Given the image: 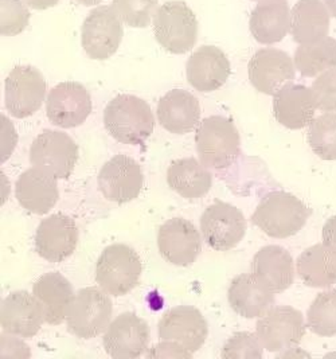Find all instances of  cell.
Segmentation results:
<instances>
[{
	"label": "cell",
	"mask_w": 336,
	"mask_h": 359,
	"mask_svg": "<svg viewBox=\"0 0 336 359\" xmlns=\"http://www.w3.org/2000/svg\"><path fill=\"white\" fill-rule=\"evenodd\" d=\"M104 126L117 142L142 146L154 133L155 117L145 100L132 95H120L107 105Z\"/></svg>",
	"instance_id": "cell-1"
},
{
	"label": "cell",
	"mask_w": 336,
	"mask_h": 359,
	"mask_svg": "<svg viewBox=\"0 0 336 359\" xmlns=\"http://www.w3.org/2000/svg\"><path fill=\"white\" fill-rule=\"evenodd\" d=\"M312 210L285 191H272L264 196L252 215V222L272 238H288L304 228Z\"/></svg>",
	"instance_id": "cell-2"
},
{
	"label": "cell",
	"mask_w": 336,
	"mask_h": 359,
	"mask_svg": "<svg viewBox=\"0 0 336 359\" xmlns=\"http://www.w3.org/2000/svg\"><path fill=\"white\" fill-rule=\"evenodd\" d=\"M195 144L201 163L208 168H227L240 156V133L224 116H210L199 123Z\"/></svg>",
	"instance_id": "cell-3"
},
{
	"label": "cell",
	"mask_w": 336,
	"mask_h": 359,
	"mask_svg": "<svg viewBox=\"0 0 336 359\" xmlns=\"http://www.w3.org/2000/svg\"><path fill=\"white\" fill-rule=\"evenodd\" d=\"M143 273L139 255L126 244L107 246L98 257L96 281L112 296H124L137 287Z\"/></svg>",
	"instance_id": "cell-4"
},
{
	"label": "cell",
	"mask_w": 336,
	"mask_h": 359,
	"mask_svg": "<svg viewBox=\"0 0 336 359\" xmlns=\"http://www.w3.org/2000/svg\"><path fill=\"white\" fill-rule=\"evenodd\" d=\"M111 297L97 287L82 288L74 294L66 315L67 331L81 339H92L111 325Z\"/></svg>",
	"instance_id": "cell-5"
},
{
	"label": "cell",
	"mask_w": 336,
	"mask_h": 359,
	"mask_svg": "<svg viewBox=\"0 0 336 359\" xmlns=\"http://www.w3.org/2000/svg\"><path fill=\"white\" fill-rule=\"evenodd\" d=\"M154 33L161 48L186 54L198 39V20L184 1H167L154 15Z\"/></svg>",
	"instance_id": "cell-6"
},
{
	"label": "cell",
	"mask_w": 336,
	"mask_h": 359,
	"mask_svg": "<svg viewBox=\"0 0 336 359\" xmlns=\"http://www.w3.org/2000/svg\"><path fill=\"white\" fill-rule=\"evenodd\" d=\"M158 332L161 342L179 348L190 359L208 339V322L195 307L177 306L163 315Z\"/></svg>",
	"instance_id": "cell-7"
},
{
	"label": "cell",
	"mask_w": 336,
	"mask_h": 359,
	"mask_svg": "<svg viewBox=\"0 0 336 359\" xmlns=\"http://www.w3.org/2000/svg\"><path fill=\"white\" fill-rule=\"evenodd\" d=\"M79 161V146L65 132L46 131L39 133L30 148L32 167L46 171L57 180L72 175Z\"/></svg>",
	"instance_id": "cell-8"
},
{
	"label": "cell",
	"mask_w": 336,
	"mask_h": 359,
	"mask_svg": "<svg viewBox=\"0 0 336 359\" xmlns=\"http://www.w3.org/2000/svg\"><path fill=\"white\" fill-rule=\"evenodd\" d=\"M48 83L42 73L30 65L15 66L6 79L4 102L15 118L38 112L46 98Z\"/></svg>",
	"instance_id": "cell-9"
},
{
	"label": "cell",
	"mask_w": 336,
	"mask_h": 359,
	"mask_svg": "<svg viewBox=\"0 0 336 359\" xmlns=\"http://www.w3.org/2000/svg\"><path fill=\"white\" fill-rule=\"evenodd\" d=\"M123 20L111 6H100L85 18L81 29V43L92 60H108L123 41Z\"/></svg>",
	"instance_id": "cell-10"
},
{
	"label": "cell",
	"mask_w": 336,
	"mask_h": 359,
	"mask_svg": "<svg viewBox=\"0 0 336 359\" xmlns=\"http://www.w3.org/2000/svg\"><path fill=\"white\" fill-rule=\"evenodd\" d=\"M307 325L303 313L290 306L273 307L256 325V334L264 348L271 353L296 347L304 338Z\"/></svg>",
	"instance_id": "cell-11"
},
{
	"label": "cell",
	"mask_w": 336,
	"mask_h": 359,
	"mask_svg": "<svg viewBox=\"0 0 336 359\" xmlns=\"http://www.w3.org/2000/svg\"><path fill=\"white\" fill-rule=\"evenodd\" d=\"M201 231L208 245L227 252L240 244L246 233V219L240 209L226 202H215L201 217Z\"/></svg>",
	"instance_id": "cell-12"
},
{
	"label": "cell",
	"mask_w": 336,
	"mask_h": 359,
	"mask_svg": "<svg viewBox=\"0 0 336 359\" xmlns=\"http://www.w3.org/2000/svg\"><path fill=\"white\" fill-rule=\"evenodd\" d=\"M97 184L108 201L127 203L142 193L145 177L142 167L135 159L127 155H116L102 165Z\"/></svg>",
	"instance_id": "cell-13"
},
{
	"label": "cell",
	"mask_w": 336,
	"mask_h": 359,
	"mask_svg": "<svg viewBox=\"0 0 336 359\" xmlns=\"http://www.w3.org/2000/svg\"><path fill=\"white\" fill-rule=\"evenodd\" d=\"M149 338V327L145 319L133 312H124L105 330L102 344L112 358L135 359L145 354Z\"/></svg>",
	"instance_id": "cell-14"
},
{
	"label": "cell",
	"mask_w": 336,
	"mask_h": 359,
	"mask_svg": "<svg viewBox=\"0 0 336 359\" xmlns=\"http://www.w3.org/2000/svg\"><path fill=\"white\" fill-rule=\"evenodd\" d=\"M92 112V98L79 82H61L54 86L46 100L48 120L61 128L81 126Z\"/></svg>",
	"instance_id": "cell-15"
},
{
	"label": "cell",
	"mask_w": 336,
	"mask_h": 359,
	"mask_svg": "<svg viewBox=\"0 0 336 359\" xmlns=\"http://www.w3.org/2000/svg\"><path fill=\"white\" fill-rule=\"evenodd\" d=\"M79 244V228L74 219L57 212L43 219L35 231V250L48 262H62Z\"/></svg>",
	"instance_id": "cell-16"
},
{
	"label": "cell",
	"mask_w": 336,
	"mask_h": 359,
	"mask_svg": "<svg viewBox=\"0 0 336 359\" xmlns=\"http://www.w3.org/2000/svg\"><path fill=\"white\" fill-rule=\"evenodd\" d=\"M158 246L166 262L177 266H190L202 252V238L190 221L173 218L159 229Z\"/></svg>",
	"instance_id": "cell-17"
},
{
	"label": "cell",
	"mask_w": 336,
	"mask_h": 359,
	"mask_svg": "<svg viewBox=\"0 0 336 359\" xmlns=\"http://www.w3.org/2000/svg\"><path fill=\"white\" fill-rule=\"evenodd\" d=\"M249 80L258 92L272 96L296 77V66L285 51L267 48L257 51L248 65Z\"/></svg>",
	"instance_id": "cell-18"
},
{
	"label": "cell",
	"mask_w": 336,
	"mask_h": 359,
	"mask_svg": "<svg viewBox=\"0 0 336 359\" xmlns=\"http://www.w3.org/2000/svg\"><path fill=\"white\" fill-rule=\"evenodd\" d=\"M43 322L45 313L34 294L18 291L1 300L0 326L7 334L32 338L39 332Z\"/></svg>",
	"instance_id": "cell-19"
},
{
	"label": "cell",
	"mask_w": 336,
	"mask_h": 359,
	"mask_svg": "<svg viewBox=\"0 0 336 359\" xmlns=\"http://www.w3.org/2000/svg\"><path fill=\"white\" fill-rule=\"evenodd\" d=\"M316 101L312 89L288 82L273 95L274 118L289 130H302L315 118Z\"/></svg>",
	"instance_id": "cell-20"
},
{
	"label": "cell",
	"mask_w": 336,
	"mask_h": 359,
	"mask_svg": "<svg viewBox=\"0 0 336 359\" xmlns=\"http://www.w3.org/2000/svg\"><path fill=\"white\" fill-rule=\"evenodd\" d=\"M187 81L199 92H214L224 86L230 76V62L215 46H201L187 61Z\"/></svg>",
	"instance_id": "cell-21"
},
{
	"label": "cell",
	"mask_w": 336,
	"mask_h": 359,
	"mask_svg": "<svg viewBox=\"0 0 336 359\" xmlns=\"http://www.w3.org/2000/svg\"><path fill=\"white\" fill-rule=\"evenodd\" d=\"M15 196L25 210L43 215L58 202L57 178L36 167L29 168L16 180Z\"/></svg>",
	"instance_id": "cell-22"
},
{
	"label": "cell",
	"mask_w": 336,
	"mask_h": 359,
	"mask_svg": "<svg viewBox=\"0 0 336 359\" xmlns=\"http://www.w3.org/2000/svg\"><path fill=\"white\" fill-rule=\"evenodd\" d=\"M252 273L273 294H281L293 284L295 262L285 248L264 246L253 257Z\"/></svg>",
	"instance_id": "cell-23"
},
{
	"label": "cell",
	"mask_w": 336,
	"mask_h": 359,
	"mask_svg": "<svg viewBox=\"0 0 336 359\" xmlns=\"http://www.w3.org/2000/svg\"><path fill=\"white\" fill-rule=\"evenodd\" d=\"M227 300L236 313L245 319H255L273 309L274 294L253 273H243L231 280Z\"/></svg>",
	"instance_id": "cell-24"
},
{
	"label": "cell",
	"mask_w": 336,
	"mask_h": 359,
	"mask_svg": "<svg viewBox=\"0 0 336 359\" xmlns=\"http://www.w3.org/2000/svg\"><path fill=\"white\" fill-rule=\"evenodd\" d=\"M201 105L198 98L184 89L166 93L158 104V120L166 131L184 135L199 124Z\"/></svg>",
	"instance_id": "cell-25"
},
{
	"label": "cell",
	"mask_w": 336,
	"mask_h": 359,
	"mask_svg": "<svg viewBox=\"0 0 336 359\" xmlns=\"http://www.w3.org/2000/svg\"><path fill=\"white\" fill-rule=\"evenodd\" d=\"M249 29L262 45L281 42L290 30L288 0H260L252 11Z\"/></svg>",
	"instance_id": "cell-26"
},
{
	"label": "cell",
	"mask_w": 336,
	"mask_h": 359,
	"mask_svg": "<svg viewBox=\"0 0 336 359\" xmlns=\"http://www.w3.org/2000/svg\"><path fill=\"white\" fill-rule=\"evenodd\" d=\"M330 13L323 0H299L290 10V30L299 45L319 42L330 32Z\"/></svg>",
	"instance_id": "cell-27"
},
{
	"label": "cell",
	"mask_w": 336,
	"mask_h": 359,
	"mask_svg": "<svg viewBox=\"0 0 336 359\" xmlns=\"http://www.w3.org/2000/svg\"><path fill=\"white\" fill-rule=\"evenodd\" d=\"M45 313V322L57 326L66 320V315L74 297L73 287L69 280L58 272H50L38 278L32 287Z\"/></svg>",
	"instance_id": "cell-28"
},
{
	"label": "cell",
	"mask_w": 336,
	"mask_h": 359,
	"mask_svg": "<svg viewBox=\"0 0 336 359\" xmlns=\"http://www.w3.org/2000/svg\"><path fill=\"white\" fill-rule=\"evenodd\" d=\"M296 272L307 287H332L336 284L335 246L325 243L309 246L297 257Z\"/></svg>",
	"instance_id": "cell-29"
},
{
	"label": "cell",
	"mask_w": 336,
	"mask_h": 359,
	"mask_svg": "<svg viewBox=\"0 0 336 359\" xmlns=\"http://www.w3.org/2000/svg\"><path fill=\"white\" fill-rule=\"evenodd\" d=\"M167 183L179 196L198 199L210 191L213 175L206 165L194 158L177 159L168 167Z\"/></svg>",
	"instance_id": "cell-30"
},
{
	"label": "cell",
	"mask_w": 336,
	"mask_h": 359,
	"mask_svg": "<svg viewBox=\"0 0 336 359\" xmlns=\"http://www.w3.org/2000/svg\"><path fill=\"white\" fill-rule=\"evenodd\" d=\"M293 62L303 77H316L334 69L336 67V39L325 36L311 45H299Z\"/></svg>",
	"instance_id": "cell-31"
},
{
	"label": "cell",
	"mask_w": 336,
	"mask_h": 359,
	"mask_svg": "<svg viewBox=\"0 0 336 359\" xmlns=\"http://www.w3.org/2000/svg\"><path fill=\"white\" fill-rule=\"evenodd\" d=\"M307 327L316 335H336V290L318 294L307 311Z\"/></svg>",
	"instance_id": "cell-32"
},
{
	"label": "cell",
	"mask_w": 336,
	"mask_h": 359,
	"mask_svg": "<svg viewBox=\"0 0 336 359\" xmlns=\"http://www.w3.org/2000/svg\"><path fill=\"white\" fill-rule=\"evenodd\" d=\"M308 143L323 161H336V114L327 112L309 123Z\"/></svg>",
	"instance_id": "cell-33"
},
{
	"label": "cell",
	"mask_w": 336,
	"mask_h": 359,
	"mask_svg": "<svg viewBox=\"0 0 336 359\" xmlns=\"http://www.w3.org/2000/svg\"><path fill=\"white\" fill-rule=\"evenodd\" d=\"M159 0H113L117 15L129 27H148L158 10Z\"/></svg>",
	"instance_id": "cell-34"
},
{
	"label": "cell",
	"mask_w": 336,
	"mask_h": 359,
	"mask_svg": "<svg viewBox=\"0 0 336 359\" xmlns=\"http://www.w3.org/2000/svg\"><path fill=\"white\" fill-rule=\"evenodd\" d=\"M30 22L25 0H0V34L14 36L23 33Z\"/></svg>",
	"instance_id": "cell-35"
},
{
	"label": "cell",
	"mask_w": 336,
	"mask_h": 359,
	"mask_svg": "<svg viewBox=\"0 0 336 359\" xmlns=\"http://www.w3.org/2000/svg\"><path fill=\"white\" fill-rule=\"evenodd\" d=\"M262 344L260 342L257 334L242 331L236 332L231 338L224 343L221 351L222 359H261Z\"/></svg>",
	"instance_id": "cell-36"
},
{
	"label": "cell",
	"mask_w": 336,
	"mask_h": 359,
	"mask_svg": "<svg viewBox=\"0 0 336 359\" xmlns=\"http://www.w3.org/2000/svg\"><path fill=\"white\" fill-rule=\"evenodd\" d=\"M311 89L318 109L336 114V67L319 74Z\"/></svg>",
	"instance_id": "cell-37"
},
{
	"label": "cell",
	"mask_w": 336,
	"mask_h": 359,
	"mask_svg": "<svg viewBox=\"0 0 336 359\" xmlns=\"http://www.w3.org/2000/svg\"><path fill=\"white\" fill-rule=\"evenodd\" d=\"M0 120H1V163H3L10 158L13 149L15 148L16 133L11 121L6 116L1 114Z\"/></svg>",
	"instance_id": "cell-38"
},
{
	"label": "cell",
	"mask_w": 336,
	"mask_h": 359,
	"mask_svg": "<svg viewBox=\"0 0 336 359\" xmlns=\"http://www.w3.org/2000/svg\"><path fill=\"white\" fill-rule=\"evenodd\" d=\"M147 358H187V355L168 343L161 342L151 348Z\"/></svg>",
	"instance_id": "cell-39"
},
{
	"label": "cell",
	"mask_w": 336,
	"mask_h": 359,
	"mask_svg": "<svg viewBox=\"0 0 336 359\" xmlns=\"http://www.w3.org/2000/svg\"><path fill=\"white\" fill-rule=\"evenodd\" d=\"M323 243L336 248V215L327 219L323 226Z\"/></svg>",
	"instance_id": "cell-40"
},
{
	"label": "cell",
	"mask_w": 336,
	"mask_h": 359,
	"mask_svg": "<svg viewBox=\"0 0 336 359\" xmlns=\"http://www.w3.org/2000/svg\"><path fill=\"white\" fill-rule=\"evenodd\" d=\"M58 1H60V0H26V3H27L32 8L38 10V11H43V10H46V8L54 7V6H57Z\"/></svg>",
	"instance_id": "cell-41"
},
{
	"label": "cell",
	"mask_w": 336,
	"mask_h": 359,
	"mask_svg": "<svg viewBox=\"0 0 336 359\" xmlns=\"http://www.w3.org/2000/svg\"><path fill=\"white\" fill-rule=\"evenodd\" d=\"M285 351H287V353H283V351H281V354H280V355H277V357H278V358H283V357H308V358H309V357H311L309 354H307L304 351H302L300 348L297 350V353H295V348H293V347H292V348H288V350H285Z\"/></svg>",
	"instance_id": "cell-42"
},
{
	"label": "cell",
	"mask_w": 336,
	"mask_h": 359,
	"mask_svg": "<svg viewBox=\"0 0 336 359\" xmlns=\"http://www.w3.org/2000/svg\"><path fill=\"white\" fill-rule=\"evenodd\" d=\"M323 1H324L325 7H327L330 15L336 18V0H323Z\"/></svg>",
	"instance_id": "cell-43"
},
{
	"label": "cell",
	"mask_w": 336,
	"mask_h": 359,
	"mask_svg": "<svg viewBox=\"0 0 336 359\" xmlns=\"http://www.w3.org/2000/svg\"><path fill=\"white\" fill-rule=\"evenodd\" d=\"M77 3H80L82 6H86V7H90V6H96L100 1L102 0H76Z\"/></svg>",
	"instance_id": "cell-44"
},
{
	"label": "cell",
	"mask_w": 336,
	"mask_h": 359,
	"mask_svg": "<svg viewBox=\"0 0 336 359\" xmlns=\"http://www.w3.org/2000/svg\"><path fill=\"white\" fill-rule=\"evenodd\" d=\"M258 1H260V0H258Z\"/></svg>",
	"instance_id": "cell-45"
}]
</instances>
